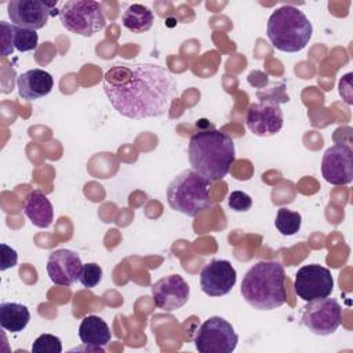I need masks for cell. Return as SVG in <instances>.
Here are the masks:
<instances>
[{
    "mask_svg": "<svg viewBox=\"0 0 353 353\" xmlns=\"http://www.w3.org/2000/svg\"><path fill=\"white\" fill-rule=\"evenodd\" d=\"M103 91L121 116L142 120L167 112L176 95V81L161 65L116 63L103 76Z\"/></svg>",
    "mask_w": 353,
    "mask_h": 353,
    "instance_id": "6da1fadb",
    "label": "cell"
},
{
    "mask_svg": "<svg viewBox=\"0 0 353 353\" xmlns=\"http://www.w3.org/2000/svg\"><path fill=\"white\" fill-rule=\"evenodd\" d=\"M188 154L192 168L208 181H221L236 160L233 139L216 130H199L189 139Z\"/></svg>",
    "mask_w": 353,
    "mask_h": 353,
    "instance_id": "7a4b0ae2",
    "label": "cell"
},
{
    "mask_svg": "<svg viewBox=\"0 0 353 353\" xmlns=\"http://www.w3.org/2000/svg\"><path fill=\"white\" fill-rule=\"evenodd\" d=\"M284 266L277 261H259L243 277L240 294L256 310H273L284 305L285 292Z\"/></svg>",
    "mask_w": 353,
    "mask_h": 353,
    "instance_id": "3957f363",
    "label": "cell"
},
{
    "mask_svg": "<svg viewBox=\"0 0 353 353\" xmlns=\"http://www.w3.org/2000/svg\"><path fill=\"white\" fill-rule=\"evenodd\" d=\"M266 33L276 50L298 52L309 44L313 26L303 11L294 6L284 4L276 8L269 17Z\"/></svg>",
    "mask_w": 353,
    "mask_h": 353,
    "instance_id": "277c9868",
    "label": "cell"
},
{
    "mask_svg": "<svg viewBox=\"0 0 353 353\" xmlns=\"http://www.w3.org/2000/svg\"><path fill=\"white\" fill-rule=\"evenodd\" d=\"M210 183L207 178L194 170L178 174L167 188L168 205L188 216H196L211 207Z\"/></svg>",
    "mask_w": 353,
    "mask_h": 353,
    "instance_id": "5b68a950",
    "label": "cell"
},
{
    "mask_svg": "<svg viewBox=\"0 0 353 353\" xmlns=\"http://www.w3.org/2000/svg\"><path fill=\"white\" fill-rule=\"evenodd\" d=\"M62 26L79 36H92L106 25L105 14L99 3L92 0H70L59 10Z\"/></svg>",
    "mask_w": 353,
    "mask_h": 353,
    "instance_id": "8992f818",
    "label": "cell"
},
{
    "mask_svg": "<svg viewBox=\"0 0 353 353\" xmlns=\"http://www.w3.org/2000/svg\"><path fill=\"white\" fill-rule=\"evenodd\" d=\"M237 342L233 325L219 316L205 320L194 335V345L200 353H232Z\"/></svg>",
    "mask_w": 353,
    "mask_h": 353,
    "instance_id": "52a82bcc",
    "label": "cell"
},
{
    "mask_svg": "<svg viewBox=\"0 0 353 353\" xmlns=\"http://www.w3.org/2000/svg\"><path fill=\"white\" fill-rule=\"evenodd\" d=\"M342 321V307L335 298L309 301L303 306L302 324L316 335L334 334Z\"/></svg>",
    "mask_w": 353,
    "mask_h": 353,
    "instance_id": "ba28073f",
    "label": "cell"
},
{
    "mask_svg": "<svg viewBox=\"0 0 353 353\" xmlns=\"http://www.w3.org/2000/svg\"><path fill=\"white\" fill-rule=\"evenodd\" d=\"M57 3V0H11L7 6V11L12 25L37 30L47 25L50 17L59 15Z\"/></svg>",
    "mask_w": 353,
    "mask_h": 353,
    "instance_id": "9c48e42d",
    "label": "cell"
},
{
    "mask_svg": "<svg viewBox=\"0 0 353 353\" xmlns=\"http://www.w3.org/2000/svg\"><path fill=\"white\" fill-rule=\"evenodd\" d=\"M294 290L306 302L327 298L334 290V279L331 272L321 265H305L295 274Z\"/></svg>",
    "mask_w": 353,
    "mask_h": 353,
    "instance_id": "30bf717a",
    "label": "cell"
},
{
    "mask_svg": "<svg viewBox=\"0 0 353 353\" xmlns=\"http://www.w3.org/2000/svg\"><path fill=\"white\" fill-rule=\"evenodd\" d=\"M321 174L328 183L336 186L353 181V152L347 143H335L324 152Z\"/></svg>",
    "mask_w": 353,
    "mask_h": 353,
    "instance_id": "8fae6325",
    "label": "cell"
},
{
    "mask_svg": "<svg viewBox=\"0 0 353 353\" xmlns=\"http://www.w3.org/2000/svg\"><path fill=\"white\" fill-rule=\"evenodd\" d=\"M245 123L254 135L270 137L277 134L283 127V110L276 101L263 99L250 105Z\"/></svg>",
    "mask_w": 353,
    "mask_h": 353,
    "instance_id": "7c38bea8",
    "label": "cell"
},
{
    "mask_svg": "<svg viewBox=\"0 0 353 353\" xmlns=\"http://www.w3.org/2000/svg\"><path fill=\"white\" fill-rule=\"evenodd\" d=\"M237 280L236 269L226 259H212L200 272V287L208 296L230 292Z\"/></svg>",
    "mask_w": 353,
    "mask_h": 353,
    "instance_id": "4fadbf2b",
    "label": "cell"
},
{
    "mask_svg": "<svg viewBox=\"0 0 353 353\" xmlns=\"http://www.w3.org/2000/svg\"><path fill=\"white\" fill-rule=\"evenodd\" d=\"M189 294L190 288L179 274L165 276L152 285L154 305L164 312H172L182 307L188 302Z\"/></svg>",
    "mask_w": 353,
    "mask_h": 353,
    "instance_id": "5bb4252c",
    "label": "cell"
},
{
    "mask_svg": "<svg viewBox=\"0 0 353 353\" xmlns=\"http://www.w3.org/2000/svg\"><path fill=\"white\" fill-rule=\"evenodd\" d=\"M83 263L80 256L72 250H57L51 252L47 261V273L57 285L70 287L79 280Z\"/></svg>",
    "mask_w": 353,
    "mask_h": 353,
    "instance_id": "9a60e30c",
    "label": "cell"
},
{
    "mask_svg": "<svg viewBox=\"0 0 353 353\" xmlns=\"http://www.w3.org/2000/svg\"><path fill=\"white\" fill-rule=\"evenodd\" d=\"M54 85L52 76L43 69L34 68L21 73L17 79L19 97L26 101H34L51 92Z\"/></svg>",
    "mask_w": 353,
    "mask_h": 353,
    "instance_id": "2e32d148",
    "label": "cell"
},
{
    "mask_svg": "<svg viewBox=\"0 0 353 353\" xmlns=\"http://www.w3.org/2000/svg\"><path fill=\"white\" fill-rule=\"evenodd\" d=\"M79 336L81 342L88 346V350L103 352L105 346L110 342V330L105 320L98 316H85L79 327Z\"/></svg>",
    "mask_w": 353,
    "mask_h": 353,
    "instance_id": "e0dca14e",
    "label": "cell"
},
{
    "mask_svg": "<svg viewBox=\"0 0 353 353\" xmlns=\"http://www.w3.org/2000/svg\"><path fill=\"white\" fill-rule=\"evenodd\" d=\"M23 214L36 228L40 229L48 228L54 219L52 204L40 190H33L26 194L23 201Z\"/></svg>",
    "mask_w": 353,
    "mask_h": 353,
    "instance_id": "ac0fdd59",
    "label": "cell"
},
{
    "mask_svg": "<svg viewBox=\"0 0 353 353\" xmlns=\"http://www.w3.org/2000/svg\"><path fill=\"white\" fill-rule=\"evenodd\" d=\"M30 320L28 307L17 302H3L0 305V325L8 332H21Z\"/></svg>",
    "mask_w": 353,
    "mask_h": 353,
    "instance_id": "d6986e66",
    "label": "cell"
},
{
    "mask_svg": "<svg viewBox=\"0 0 353 353\" xmlns=\"http://www.w3.org/2000/svg\"><path fill=\"white\" fill-rule=\"evenodd\" d=\"M153 21H154L153 12L142 4L128 6L121 17L123 26L132 33L148 32L152 28Z\"/></svg>",
    "mask_w": 353,
    "mask_h": 353,
    "instance_id": "ffe728a7",
    "label": "cell"
},
{
    "mask_svg": "<svg viewBox=\"0 0 353 353\" xmlns=\"http://www.w3.org/2000/svg\"><path fill=\"white\" fill-rule=\"evenodd\" d=\"M10 34H11L12 48L18 50L19 52L36 50V47L39 44V36H37L36 30L10 25Z\"/></svg>",
    "mask_w": 353,
    "mask_h": 353,
    "instance_id": "44dd1931",
    "label": "cell"
},
{
    "mask_svg": "<svg viewBox=\"0 0 353 353\" xmlns=\"http://www.w3.org/2000/svg\"><path fill=\"white\" fill-rule=\"evenodd\" d=\"M302 225V216L296 211H291L285 207L279 208L276 219H274V226L283 236H292L295 234Z\"/></svg>",
    "mask_w": 353,
    "mask_h": 353,
    "instance_id": "7402d4cb",
    "label": "cell"
},
{
    "mask_svg": "<svg viewBox=\"0 0 353 353\" xmlns=\"http://www.w3.org/2000/svg\"><path fill=\"white\" fill-rule=\"evenodd\" d=\"M33 353H61L62 342L52 334H41L32 345Z\"/></svg>",
    "mask_w": 353,
    "mask_h": 353,
    "instance_id": "603a6c76",
    "label": "cell"
},
{
    "mask_svg": "<svg viewBox=\"0 0 353 353\" xmlns=\"http://www.w3.org/2000/svg\"><path fill=\"white\" fill-rule=\"evenodd\" d=\"M101 279H102V268L99 265L94 262L83 265L79 276V281L81 283V285H84L85 288H94L99 284Z\"/></svg>",
    "mask_w": 353,
    "mask_h": 353,
    "instance_id": "cb8c5ba5",
    "label": "cell"
},
{
    "mask_svg": "<svg viewBox=\"0 0 353 353\" xmlns=\"http://www.w3.org/2000/svg\"><path fill=\"white\" fill-rule=\"evenodd\" d=\"M228 204L236 212H245V211H248L251 208L252 199L247 193H244L241 190H234V192H232L229 194Z\"/></svg>",
    "mask_w": 353,
    "mask_h": 353,
    "instance_id": "d4e9b609",
    "label": "cell"
},
{
    "mask_svg": "<svg viewBox=\"0 0 353 353\" xmlns=\"http://www.w3.org/2000/svg\"><path fill=\"white\" fill-rule=\"evenodd\" d=\"M0 248H1V266L0 269L4 272L10 268H14L17 265V261H18V254L14 248H11L10 245L1 243L0 244Z\"/></svg>",
    "mask_w": 353,
    "mask_h": 353,
    "instance_id": "484cf974",
    "label": "cell"
},
{
    "mask_svg": "<svg viewBox=\"0 0 353 353\" xmlns=\"http://www.w3.org/2000/svg\"><path fill=\"white\" fill-rule=\"evenodd\" d=\"M10 25L8 22L6 21H1L0 22V28H1V55L3 57H7L10 55L14 48L11 46V34H10Z\"/></svg>",
    "mask_w": 353,
    "mask_h": 353,
    "instance_id": "4316f807",
    "label": "cell"
}]
</instances>
